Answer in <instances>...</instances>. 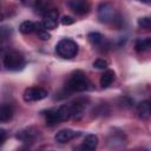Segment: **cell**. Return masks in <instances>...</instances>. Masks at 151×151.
<instances>
[{
    "label": "cell",
    "mask_w": 151,
    "mask_h": 151,
    "mask_svg": "<svg viewBox=\"0 0 151 151\" xmlns=\"http://www.w3.org/2000/svg\"><path fill=\"white\" fill-rule=\"evenodd\" d=\"M151 47V39L150 38H139L134 41V50L139 53L149 51Z\"/></svg>",
    "instance_id": "cell-16"
},
{
    "label": "cell",
    "mask_w": 151,
    "mask_h": 151,
    "mask_svg": "<svg viewBox=\"0 0 151 151\" xmlns=\"http://www.w3.org/2000/svg\"><path fill=\"white\" fill-rule=\"evenodd\" d=\"M15 137L21 143L27 144V145H32L35 142H38V139L40 138V132L34 126H28V127H25V129L18 131Z\"/></svg>",
    "instance_id": "cell-5"
},
{
    "label": "cell",
    "mask_w": 151,
    "mask_h": 151,
    "mask_svg": "<svg viewBox=\"0 0 151 151\" xmlns=\"http://www.w3.org/2000/svg\"><path fill=\"white\" fill-rule=\"evenodd\" d=\"M48 92L46 88L41 87V86H31V87H27L25 91H24V100L26 103H33V101H39V100H42L47 97Z\"/></svg>",
    "instance_id": "cell-6"
},
{
    "label": "cell",
    "mask_w": 151,
    "mask_h": 151,
    "mask_svg": "<svg viewBox=\"0 0 151 151\" xmlns=\"http://www.w3.org/2000/svg\"><path fill=\"white\" fill-rule=\"evenodd\" d=\"M14 110L11 104L0 103V123H7L13 118Z\"/></svg>",
    "instance_id": "cell-11"
},
{
    "label": "cell",
    "mask_w": 151,
    "mask_h": 151,
    "mask_svg": "<svg viewBox=\"0 0 151 151\" xmlns=\"http://www.w3.org/2000/svg\"><path fill=\"white\" fill-rule=\"evenodd\" d=\"M68 7L77 15H85L91 9L88 0H70L68 1Z\"/></svg>",
    "instance_id": "cell-8"
},
{
    "label": "cell",
    "mask_w": 151,
    "mask_h": 151,
    "mask_svg": "<svg viewBox=\"0 0 151 151\" xmlns=\"http://www.w3.org/2000/svg\"><path fill=\"white\" fill-rule=\"evenodd\" d=\"M98 137L96 134H87L84 140H83V144L80 145V149L83 150H86V151H92V150H96L97 146H98Z\"/></svg>",
    "instance_id": "cell-13"
},
{
    "label": "cell",
    "mask_w": 151,
    "mask_h": 151,
    "mask_svg": "<svg viewBox=\"0 0 151 151\" xmlns=\"http://www.w3.org/2000/svg\"><path fill=\"white\" fill-rule=\"evenodd\" d=\"M91 87V81L81 70L72 72L65 84V88L67 92H84L90 90Z\"/></svg>",
    "instance_id": "cell-1"
},
{
    "label": "cell",
    "mask_w": 151,
    "mask_h": 151,
    "mask_svg": "<svg viewBox=\"0 0 151 151\" xmlns=\"http://www.w3.org/2000/svg\"><path fill=\"white\" fill-rule=\"evenodd\" d=\"M44 117H45V123L47 126H55L59 123H61L57 109H50V110L45 111Z\"/></svg>",
    "instance_id": "cell-12"
},
{
    "label": "cell",
    "mask_w": 151,
    "mask_h": 151,
    "mask_svg": "<svg viewBox=\"0 0 151 151\" xmlns=\"http://www.w3.org/2000/svg\"><path fill=\"white\" fill-rule=\"evenodd\" d=\"M137 114L143 120H147L150 118L151 109H150V101L149 100H144V101L138 104V106H137Z\"/></svg>",
    "instance_id": "cell-14"
},
{
    "label": "cell",
    "mask_w": 151,
    "mask_h": 151,
    "mask_svg": "<svg viewBox=\"0 0 151 151\" xmlns=\"http://www.w3.org/2000/svg\"><path fill=\"white\" fill-rule=\"evenodd\" d=\"M78 136H79V132H76L71 129H63V130L57 132V134L54 136V139L59 144H65V143L72 140L73 138L78 137Z\"/></svg>",
    "instance_id": "cell-10"
},
{
    "label": "cell",
    "mask_w": 151,
    "mask_h": 151,
    "mask_svg": "<svg viewBox=\"0 0 151 151\" xmlns=\"http://www.w3.org/2000/svg\"><path fill=\"white\" fill-rule=\"evenodd\" d=\"M35 32H37L38 38L41 39V40H48L51 38V34L42 26V24H35Z\"/></svg>",
    "instance_id": "cell-19"
},
{
    "label": "cell",
    "mask_w": 151,
    "mask_h": 151,
    "mask_svg": "<svg viewBox=\"0 0 151 151\" xmlns=\"http://www.w3.org/2000/svg\"><path fill=\"white\" fill-rule=\"evenodd\" d=\"M6 138H7V132H6V130L0 129V146L4 144V142L6 140Z\"/></svg>",
    "instance_id": "cell-26"
},
{
    "label": "cell",
    "mask_w": 151,
    "mask_h": 151,
    "mask_svg": "<svg viewBox=\"0 0 151 151\" xmlns=\"http://www.w3.org/2000/svg\"><path fill=\"white\" fill-rule=\"evenodd\" d=\"M59 20V11L57 8H52L47 11L42 19V26L46 29H54L58 26Z\"/></svg>",
    "instance_id": "cell-7"
},
{
    "label": "cell",
    "mask_w": 151,
    "mask_h": 151,
    "mask_svg": "<svg viewBox=\"0 0 151 151\" xmlns=\"http://www.w3.org/2000/svg\"><path fill=\"white\" fill-rule=\"evenodd\" d=\"M143 1H145L146 4H150V0H143Z\"/></svg>",
    "instance_id": "cell-28"
},
{
    "label": "cell",
    "mask_w": 151,
    "mask_h": 151,
    "mask_svg": "<svg viewBox=\"0 0 151 151\" xmlns=\"http://www.w3.org/2000/svg\"><path fill=\"white\" fill-rule=\"evenodd\" d=\"M137 22H138V26L142 27V28H144V29H150V27H151V20H150L149 17L139 18Z\"/></svg>",
    "instance_id": "cell-21"
},
{
    "label": "cell",
    "mask_w": 151,
    "mask_h": 151,
    "mask_svg": "<svg viewBox=\"0 0 151 151\" xmlns=\"http://www.w3.org/2000/svg\"><path fill=\"white\" fill-rule=\"evenodd\" d=\"M107 66H109V61L107 60H105V59H97V60H94L93 61V67L94 68H98V70H105V68H107Z\"/></svg>",
    "instance_id": "cell-22"
},
{
    "label": "cell",
    "mask_w": 151,
    "mask_h": 151,
    "mask_svg": "<svg viewBox=\"0 0 151 151\" xmlns=\"http://www.w3.org/2000/svg\"><path fill=\"white\" fill-rule=\"evenodd\" d=\"M78 44L68 38L61 39L57 45H55V52L59 57L64 59H71L78 54Z\"/></svg>",
    "instance_id": "cell-2"
},
{
    "label": "cell",
    "mask_w": 151,
    "mask_h": 151,
    "mask_svg": "<svg viewBox=\"0 0 151 151\" xmlns=\"http://www.w3.org/2000/svg\"><path fill=\"white\" fill-rule=\"evenodd\" d=\"M19 31L22 33V34H31L35 31V24L33 21H29V20H26V21H22L19 26Z\"/></svg>",
    "instance_id": "cell-17"
},
{
    "label": "cell",
    "mask_w": 151,
    "mask_h": 151,
    "mask_svg": "<svg viewBox=\"0 0 151 151\" xmlns=\"http://www.w3.org/2000/svg\"><path fill=\"white\" fill-rule=\"evenodd\" d=\"M2 19H4V15H2V14H1V13H0V21H1V20H2Z\"/></svg>",
    "instance_id": "cell-27"
},
{
    "label": "cell",
    "mask_w": 151,
    "mask_h": 151,
    "mask_svg": "<svg viewBox=\"0 0 151 151\" xmlns=\"http://www.w3.org/2000/svg\"><path fill=\"white\" fill-rule=\"evenodd\" d=\"M107 142L112 144V147H114V144H117V143H119L120 145H123V142H124V134H123V133H118V132H113V133L110 134Z\"/></svg>",
    "instance_id": "cell-20"
},
{
    "label": "cell",
    "mask_w": 151,
    "mask_h": 151,
    "mask_svg": "<svg viewBox=\"0 0 151 151\" xmlns=\"http://www.w3.org/2000/svg\"><path fill=\"white\" fill-rule=\"evenodd\" d=\"M25 64V57L19 51H9L4 57V65L9 71H20L24 68Z\"/></svg>",
    "instance_id": "cell-3"
},
{
    "label": "cell",
    "mask_w": 151,
    "mask_h": 151,
    "mask_svg": "<svg viewBox=\"0 0 151 151\" xmlns=\"http://www.w3.org/2000/svg\"><path fill=\"white\" fill-rule=\"evenodd\" d=\"M87 105V99L85 98H79L77 100H74L73 103L70 104V109H71V118L73 119H80L84 114L85 107Z\"/></svg>",
    "instance_id": "cell-9"
},
{
    "label": "cell",
    "mask_w": 151,
    "mask_h": 151,
    "mask_svg": "<svg viewBox=\"0 0 151 151\" xmlns=\"http://www.w3.org/2000/svg\"><path fill=\"white\" fill-rule=\"evenodd\" d=\"M11 33H12V31H11L9 27H7V26L0 27V39H5V38H7V37H9Z\"/></svg>",
    "instance_id": "cell-23"
},
{
    "label": "cell",
    "mask_w": 151,
    "mask_h": 151,
    "mask_svg": "<svg viewBox=\"0 0 151 151\" xmlns=\"http://www.w3.org/2000/svg\"><path fill=\"white\" fill-rule=\"evenodd\" d=\"M73 22H74V19L68 17V15H65V17L61 18V24L63 25H72Z\"/></svg>",
    "instance_id": "cell-25"
},
{
    "label": "cell",
    "mask_w": 151,
    "mask_h": 151,
    "mask_svg": "<svg viewBox=\"0 0 151 151\" xmlns=\"http://www.w3.org/2000/svg\"><path fill=\"white\" fill-rule=\"evenodd\" d=\"M87 39H88V41H90L92 45L99 46V45H101V42L104 41V35L100 34V33H98V32H91V33L87 34Z\"/></svg>",
    "instance_id": "cell-18"
},
{
    "label": "cell",
    "mask_w": 151,
    "mask_h": 151,
    "mask_svg": "<svg viewBox=\"0 0 151 151\" xmlns=\"http://www.w3.org/2000/svg\"><path fill=\"white\" fill-rule=\"evenodd\" d=\"M20 1L26 7H37L40 0H20Z\"/></svg>",
    "instance_id": "cell-24"
},
{
    "label": "cell",
    "mask_w": 151,
    "mask_h": 151,
    "mask_svg": "<svg viewBox=\"0 0 151 151\" xmlns=\"http://www.w3.org/2000/svg\"><path fill=\"white\" fill-rule=\"evenodd\" d=\"M114 79H116V73H114V71L113 70H106L103 74H101V77H100V86L103 87V88H107L113 81H114Z\"/></svg>",
    "instance_id": "cell-15"
},
{
    "label": "cell",
    "mask_w": 151,
    "mask_h": 151,
    "mask_svg": "<svg viewBox=\"0 0 151 151\" xmlns=\"http://www.w3.org/2000/svg\"><path fill=\"white\" fill-rule=\"evenodd\" d=\"M98 19L103 24H111L116 21L117 14L114 7L110 2H101L98 6Z\"/></svg>",
    "instance_id": "cell-4"
}]
</instances>
